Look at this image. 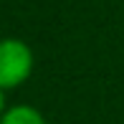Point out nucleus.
Here are the masks:
<instances>
[{"label": "nucleus", "mask_w": 124, "mask_h": 124, "mask_svg": "<svg viewBox=\"0 0 124 124\" xmlns=\"http://www.w3.org/2000/svg\"><path fill=\"white\" fill-rule=\"evenodd\" d=\"M33 71V53L18 38L0 41V89L20 86Z\"/></svg>", "instance_id": "f257e3e1"}, {"label": "nucleus", "mask_w": 124, "mask_h": 124, "mask_svg": "<svg viewBox=\"0 0 124 124\" xmlns=\"http://www.w3.org/2000/svg\"><path fill=\"white\" fill-rule=\"evenodd\" d=\"M0 124H46V122L41 111H36L33 106H13L3 114Z\"/></svg>", "instance_id": "f03ea898"}, {"label": "nucleus", "mask_w": 124, "mask_h": 124, "mask_svg": "<svg viewBox=\"0 0 124 124\" xmlns=\"http://www.w3.org/2000/svg\"><path fill=\"white\" fill-rule=\"evenodd\" d=\"M0 111H3V89H0Z\"/></svg>", "instance_id": "7ed1b4c3"}]
</instances>
